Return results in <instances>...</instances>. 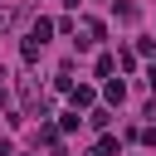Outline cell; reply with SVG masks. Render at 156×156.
<instances>
[{"label": "cell", "mask_w": 156, "mask_h": 156, "mask_svg": "<svg viewBox=\"0 0 156 156\" xmlns=\"http://www.w3.org/2000/svg\"><path fill=\"white\" fill-rule=\"evenodd\" d=\"M68 102H73V112H78V107H93V88H83V83H78V88L68 93Z\"/></svg>", "instance_id": "obj_1"}, {"label": "cell", "mask_w": 156, "mask_h": 156, "mask_svg": "<svg viewBox=\"0 0 156 156\" xmlns=\"http://www.w3.org/2000/svg\"><path fill=\"white\" fill-rule=\"evenodd\" d=\"M98 39H102V24L98 20H83V39L78 44H98Z\"/></svg>", "instance_id": "obj_2"}, {"label": "cell", "mask_w": 156, "mask_h": 156, "mask_svg": "<svg viewBox=\"0 0 156 156\" xmlns=\"http://www.w3.org/2000/svg\"><path fill=\"white\" fill-rule=\"evenodd\" d=\"M54 141H58V127H39L34 132V146H54Z\"/></svg>", "instance_id": "obj_3"}, {"label": "cell", "mask_w": 156, "mask_h": 156, "mask_svg": "<svg viewBox=\"0 0 156 156\" xmlns=\"http://www.w3.org/2000/svg\"><path fill=\"white\" fill-rule=\"evenodd\" d=\"M49 34H54V24H49V20H34V29H29V39H39V44H44Z\"/></svg>", "instance_id": "obj_4"}, {"label": "cell", "mask_w": 156, "mask_h": 156, "mask_svg": "<svg viewBox=\"0 0 156 156\" xmlns=\"http://www.w3.org/2000/svg\"><path fill=\"white\" fill-rule=\"evenodd\" d=\"M39 54H44V44H39V39H24V63H34Z\"/></svg>", "instance_id": "obj_5"}, {"label": "cell", "mask_w": 156, "mask_h": 156, "mask_svg": "<svg viewBox=\"0 0 156 156\" xmlns=\"http://www.w3.org/2000/svg\"><path fill=\"white\" fill-rule=\"evenodd\" d=\"M102 93H107V102H122V98H127V88H122V83H117V78H112V83H107V88H102Z\"/></svg>", "instance_id": "obj_6"}, {"label": "cell", "mask_w": 156, "mask_h": 156, "mask_svg": "<svg viewBox=\"0 0 156 156\" xmlns=\"http://www.w3.org/2000/svg\"><path fill=\"white\" fill-rule=\"evenodd\" d=\"M88 122H93V127H107V122H112V112H107V107H93V112H88Z\"/></svg>", "instance_id": "obj_7"}, {"label": "cell", "mask_w": 156, "mask_h": 156, "mask_svg": "<svg viewBox=\"0 0 156 156\" xmlns=\"http://www.w3.org/2000/svg\"><path fill=\"white\" fill-rule=\"evenodd\" d=\"M0 156H15V151H10V141H5V136H0Z\"/></svg>", "instance_id": "obj_8"}, {"label": "cell", "mask_w": 156, "mask_h": 156, "mask_svg": "<svg viewBox=\"0 0 156 156\" xmlns=\"http://www.w3.org/2000/svg\"><path fill=\"white\" fill-rule=\"evenodd\" d=\"M146 83H151V88H156V63H151V68H146Z\"/></svg>", "instance_id": "obj_9"}, {"label": "cell", "mask_w": 156, "mask_h": 156, "mask_svg": "<svg viewBox=\"0 0 156 156\" xmlns=\"http://www.w3.org/2000/svg\"><path fill=\"white\" fill-rule=\"evenodd\" d=\"M0 24H10V10H5V5H0Z\"/></svg>", "instance_id": "obj_10"}, {"label": "cell", "mask_w": 156, "mask_h": 156, "mask_svg": "<svg viewBox=\"0 0 156 156\" xmlns=\"http://www.w3.org/2000/svg\"><path fill=\"white\" fill-rule=\"evenodd\" d=\"M63 5H68V10H78V0H63Z\"/></svg>", "instance_id": "obj_11"}, {"label": "cell", "mask_w": 156, "mask_h": 156, "mask_svg": "<svg viewBox=\"0 0 156 156\" xmlns=\"http://www.w3.org/2000/svg\"><path fill=\"white\" fill-rule=\"evenodd\" d=\"M0 107H5V88H0Z\"/></svg>", "instance_id": "obj_12"}]
</instances>
